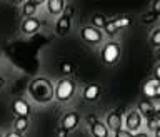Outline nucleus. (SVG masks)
Instances as JSON below:
<instances>
[{
  "label": "nucleus",
  "mask_w": 160,
  "mask_h": 137,
  "mask_svg": "<svg viewBox=\"0 0 160 137\" xmlns=\"http://www.w3.org/2000/svg\"><path fill=\"white\" fill-rule=\"evenodd\" d=\"M28 92H30V95H32L35 100H37V102L47 104V102H50V100L53 99L55 89H53V85H52V82H50L48 79L38 77V79H35V80L30 82Z\"/></svg>",
  "instance_id": "f257e3e1"
},
{
  "label": "nucleus",
  "mask_w": 160,
  "mask_h": 137,
  "mask_svg": "<svg viewBox=\"0 0 160 137\" xmlns=\"http://www.w3.org/2000/svg\"><path fill=\"white\" fill-rule=\"evenodd\" d=\"M75 94V84L70 79H62L55 85V99L60 102H68Z\"/></svg>",
  "instance_id": "f03ea898"
},
{
  "label": "nucleus",
  "mask_w": 160,
  "mask_h": 137,
  "mask_svg": "<svg viewBox=\"0 0 160 137\" xmlns=\"http://www.w3.org/2000/svg\"><path fill=\"white\" fill-rule=\"evenodd\" d=\"M120 57V45L117 42H108L102 49V60L105 64H115Z\"/></svg>",
  "instance_id": "7ed1b4c3"
},
{
  "label": "nucleus",
  "mask_w": 160,
  "mask_h": 137,
  "mask_svg": "<svg viewBox=\"0 0 160 137\" xmlns=\"http://www.w3.org/2000/svg\"><path fill=\"white\" fill-rule=\"evenodd\" d=\"M80 35L87 44H98L102 42V32L95 27H83L80 30Z\"/></svg>",
  "instance_id": "20e7f679"
},
{
  "label": "nucleus",
  "mask_w": 160,
  "mask_h": 137,
  "mask_svg": "<svg viewBox=\"0 0 160 137\" xmlns=\"http://www.w3.org/2000/svg\"><path fill=\"white\" fill-rule=\"evenodd\" d=\"M128 25H130V18L128 17L113 18V20H110V22H107V25H105V32H107L108 35H115L118 32V29L128 27Z\"/></svg>",
  "instance_id": "39448f33"
},
{
  "label": "nucleus",
  "mask_w": 160,
  "mask_h": 137,
  "mask_svg": "<svg viewBox=\"0 0 160 137\" xmlns=\"http://www.w3.org/2000/svg\"><path fill=\"white\" fill-rule=\"evenodd\" d=\"M122 109H117V110H113V112H110L108 114V117H107V127L108 130H113V132H117V130L122 129Z\"/></svg>",
  "instance_id": "423d86ee"
},
{
  "label": "nucleus",
  "mask_w": 160,
  "mask_h": 137,
  "mask_svg": "<svg viewBox=\"0 0 160 137\" xmlns=\"http://www.w3.org/2000/svg\"><path fill=\"white\" fill-rule=\"evenodd\" d=\"M125 125H127V130H130V132H137L140 129V125H142V115H140L138 110L128 112L127 119H125Z\"/></svg>",
  "instance_id": "0eeeda50"
},
{
  "label": "nucleus",
  "mask_w": 160,
  "mask_h": 137,
  "mask_svg": "<svg viewBox=\"0 0 160 137\" xmlns=\"http://www.w3.org/2000/svg\"><path fill=\"white\" fill-rule=\"evenodd\" d=\"M78 125V114L77 112H67L62 117V127L65 130H73L75 127Z\"/></svg>",
  "instance_id": "6e6552de"
},
{
  "label": "nucleus",
  "mask_w": 160,
  "mask_h": 137,
  "mask_svg": "<svg viewBox=\"0 0 160 137\" xmlns=\"http://www.w3.org/2000/svg\"><path fill=\"white\" fill-rule=\"evenodd\" d=\"M158 85H160V82H158V80H155V79L147 80V82L143 84V89H142L145 99L150 100V99L157 97V89H158Z\"/></svg>",
  "instance_id": "1a4fd4ad"
},
{
  "label": "nucleus",
  "mask_w": 160,
  "mask_h": 137,
  "mask_svg": "<svg viewBox=\"0 0 160 137\" xmlns=\"http://www.w3.org/2000/svg\"><path fill=\"white\" fill-rule=\"evenodd\" d=\"M12 107H13V112L17 114V117H28L30 115V105L23 99H17Z\"/></svg>",
  "instance_id": "9d476101"
},
{
  "label": "nucleus",
  "mask_w": 160,
  "mask_h": 137,
  "mask_svg": "<svg viewBox=\"0 0 160 137\" xmlns=\"http://www.w3.org/2000/svg\"><path fill=\"white\" fill-rule=\"evenodd\" d=\"M38 29H40V20L33 18V17L25 18L23 22H22V32H23V34H27V35L35 34Z\"/></svg>",
  "instance_id": "9b49d317"
},
{
  "label": "nucleus",
  "mask_w": 160,
  "mask_h": 137,
  "mask_svg": "<svg viewBox=\"0 0 160 137\" xmlns=\"http://www.w3.org/2000/svg\"><path fill=\"white\" fill-rule=\"evenodd\" d=\"M100 92H102V90H100L98 84H90V85H87V87L83 89V99L88 100V102H93V100L98 99Z\"/></svg>",
  "instance_id": "f8f14e48"
},
{
  "label": "nucleus",
  "mask_w": 160,
  "mask_h": 137,
  "mask_svg": "<svg viewBox=\"0 0 160 137\" xmlns=\"http://www.w3.org/2000/svg\"><path fill=\"white\" fill-rule=\"evenodd\" d=\"M45 7H47L50 15H60L65 10V2L63 0H47Z\"/></svg>",
  "instance_id": "ddd939ff"
},
{
  "label": "nucleus",
  "mask_w": 160,
  "mask_h": 137,
  "mask_svg": "<svg viewBox=\"0 0 160 137\" xmlns=\"http://www.w3.org/2000/svg\"><path fill=\"white\" fill-rule=\"evenodd\" d=\"M70 30V18L65 17V15H62L57 24H55V32H57V35H60V37H65V35L68 34Z\"/></svg>",
  "instance_id": "4468645a"
},
{
  "label": "nucleus",
  "mask_w": 160,
  "mask_h": 137,
  "mask_svg": "<svg viewBox=\"0 0 160 137\" xmlns=\"http://www.w3.org/2000/svg\"><path fill=\"white\" fill-rule=\"evenodd\" d=\"M155 110H157V109L153 107V104L150 102V100H147V99H143V100H140V102H138V112H142V115L145 119L153 117Z\"/></svg>",
  "instance_id": "2eb2a0df"
},
{
  "label": "nucleus",
  "mask_w": 160,
  "mask_h": 137,
  "mask_svg": "<svg viewBox=\"0 0 160 137\" xmlns=\"http://www.w3.org/2000/svg\"><path fill=\"white\" fill-rule=\"evenodd\" d=\"M92 134H93V137H108L107 124H103V122H100V120H98L97 124L92 125Z\"/></svg>",
  "instance_id": "dca6fc26"
},
{
  "label": "nucleus",
  "mask_w": 160,
  "mask_h": 137,
  "mask_svg": "<svg viewBox=\"0 0 160 137\" xmlns=\"http://www.w3.org/2000/svg\"><path fill=\"white\" fill-rule=\"evenodd\" d=\"M13 127H15V132L22 134L28 129V117H17L13 122Z\"/></svg>",
  "instance_id": "f3484780"
},
{
  "label": "nucleus",
  "mask_w": 160,
  "mask_h": 137,
  "mask_svg": "<svg viewBox=\"0 0 160 137\" xmlns=\"http://www.w3.org/2000/svg\"><path fill=\"white\" fill-rule=\"evenodd\" d=\"M35 10H37V2H23L22 5V13L25 18H30L32 15L35 13Z\"/></svg>",
  "instance_id": "a211bd4d"
},
{
  "label": "nucleus",
  "mask_w": 160,
  "mask_h": 137,
  "mask_svg": "<svg viewBox=\"0 0 160 137\" xmlns=\"http://www.w3.org/2000/svg\"><path fill=\"white\" fill-rule=\"evenodd\" d=\"M105 25H107V18L103 17V15H93V18H92V27L95 29H105Z\"/></svg>",
  "instance_id": "6ab92c4d"
},
{
  "label": "nucleus",
  "mask_w": 160,
  "mask_h": 137,
  "mask_svg": "<svg viewBox=\"0 0 160 137\" xmlns=\"http://www.w3.org/2000/svg\"><path fill=\"white\" fill-rule=\"evenodd\" d=\"M58 69H60V72L65 74V75H68V74H72V72H73V65L70 64V62H60Z\"/></svg>",
  "instance_id": "aec40b11"
},
{
  "label": "nucleus",
  "mask_w": 160,
  "mask_h": 137,
  "mask_svg": "<svg viewBox=\"0 0 160 137\" xmlns=\"http://www.w3.org/2000/svg\"><path fill=\"white\" fill-rule=\"evenodd\" d=\"M147 125H148L150 130H153V132H155V130L160 127V120L155 117V115H153V117H148V119H147Z\"/></svg>",
  "instance_id": "412c9836"
},
{
  "label": "nucleus",
  "mask_w": 160,
  "mask_h": 137,
  "mask_svg": "<svg viewBox=\"0 0 160 137\" xmlns=\"http://www.w3.org/2000/svg\"><path fill=\"white\" fill-rule=\"evenodd\" d=\"M150 42H152V45H155V47H160V29H155L152 32V37H150Z\"/></svg>",
  "instance_id": "4be33fe9"
},
{
  "label": "nucleus",
  "mask_w": 160,
  "mask_h": 137,
  "mask_svg": "<svg viewBox=\"0 0 160 137\" xmlns=\"http://www.w3.org/2000/svg\"><path fill=\"white\" fill-rule=\"evenodd\" d=\"M157 18H158V15H155L153 12H148V13H143L142 15V22L143 24H153Z\"/></svg>",
  "instance_id": "5701e85b"
},
{
  "label": "nucleus",
  "mask_w": 160,
  "mask_h": 137,
  "mask_svg": "<svg viewBox=\"0 0 160 137\" xmlns=\"http://www.w3.org/2000/svg\"><path fill=\"white\" fill-rule=\"evenodd\" d=\"M115 137H133V134L130 132V130H127V129H120V130L115 132Z\"/></svg>",
  "instance_id": "b1692460"
},
{
  "label": "nucleus",
  "mask_w": 160,
  "mask_h": 137,
  "mask_svg": "<svg viewBox=\"0 0 160 137\" xmlns=\"http://www.w3.org/2000/svg\"><path fill=\"white\" fill-rule=\"evenodd\" d=\"M150 12H153L155 15H160V0H153L152 2V10Z\"/></svg>",
  "instance_id": "393cba45"
},
{
  "label": "nucleus",
  "mask_w": 160,
  "mask_h": 137,
  "mask_svg": "<svg viewBox=\"0 0 160 137\" xmlns=\"http://www.w3.org/2000/svg\"><path fill=\"white\" fill-rule=\"evenodd\" d=\"M67 134H68V130H65L62 125H60V127L57 129V132H55V135H57V137H67Z\"/></svg>",
  "instance_id": "a878e982"
},
{
  "label": "nucleus",
  "mask_w": 160,
  "mask_h": 137,
  "mask_svg": "<svg viewBox=\"0 0 160 137\" xmlns=\"http://www.w3.org/2000/svg\"><path fill=\"white\" fill-rule=\"evenodd\" d=\"M72 13H73V8L70 7V5H67L65 10H63V15H65V17H68V18H72Z\"/></svg>",
  "instance_id": "bb28decb"
},
{
  "label": "nucleus",
  "mask_w": 160,
  "mask_h": 137,
  "mask_svg": "<svg viewBox=\"0 0 160 137\" xmlns=\"http://www.w3.org/2000/svg\"><path fill=\"white\" fill-rule=\"evenodd\" d=\"M87 122H88L90 125H93V124H97L98 120H97V117H95V115H88V117H87Z\"/></svg>",
  "instance_id": "cd10ccee"
},
{
  "label": "nucleus",
  "mask_w": 160,
  "mask_h": 137,
  "mask_svg": "<svg viewBox=\"0 0 160 137\" xmlns=\"http://www.w3.org/2000/svg\"><path fill=\"white\" fill-rule=\"evenodd\" d=\"M153 74H155V80H158V82H160V64L157 65V67H155Z\"/></svg>",
  "instance_id": "c85d7f7f"
},
{
  "label": "nucleus",
  "mask_w": 160,
  "mask_h": 137,
  "mask_svg": "<svg viewBox=\"0 0 160 137\" xmlns=\"http://www.w3.org/2000/svg\"><path fill=\"white\" fill-rule=\"evenodd\" d=\"M7 137H22V134H18V132H8Z\"/></svg>",
  "instance_id": "c756f323"
},
{
  "label": "nucleus",
  "mask_w": 160,
  "mask_h": 137,
  "mask_svg": "<svg viewBox=\"0 0 160 137\" xmlns=\"http://www.w3.org/2000/svg\"><path fill=\"white\" fill-rule=\"evenodd\" d=\"M133 137H148V134H145V132H138V134H135Z\"/></svg>",
  "instance_id": "7c9ffc66"
},
{
  "label": "nucleus",
  "mask_w": 160,
  "mask_h": 137,
  "mask_svg": "<svg viewBox=\"0 0 160 137\" xmlns=\"http://www.w3.org/2000/svg\"><path fill=\"white\" fill-rule=\"evenodd\" d=\"M155 117H157V119L160 120V109H157V110H155Z\"/></svg>",
  "instance_id": "2f4dec72"
},
{
  "label": "nucleus",
  "mask_w": 160,
  "mask_h": 137,
  "mask_svg": "<svg viewBox=\"0 0 160 137\" xmlns=\"http://www.w3.org/2000/svg\"><path fill=\"white\" fill-rule=\"evenodd\" d=\"M155 55H157V59H158V60H160V47H158V49H157V50H155Z\"/></svg>",
  "instance_id": "473e14b6"
},
{
  "label": "nucleus",
  "mask_w": 160,
  "mask_h": 137,
  "mask_svg": "<svg viewBox=\"0 0 160 137\" xmlns=\"http://www.w3.org/2000/svg\"><path fill=\"white\" fill-rule=\"evenodd\" d=\"M3 85H5V80H3V77H0V89H2Z\"/></svg>",
  "instance_id": "72a5a7b5"
},
{
  "label": "nucleus",
  "mask_w": 160,
  "mask_h": 137,
  "mask_svg": "<svg viewBox=\"0 0 160 137\" xmlns=\"http://www.w3.org/2000/svg\"><path fill=\"white\" fill-rule=\"evenodd\" d=\"M155 137H160V127H158L157 130H155Z\"/></svg>",
  "instance_id": "f704fd0d"
},
{
  "label": "nucleus",
  "mask_w": 160,
  "mask_h": 137,
  "mask_svg": "<svg viewBox=\"0 0 160 137\" xmlns=\"http://www.w3.org/2000/svg\"><path fill=\"white\" fill-rule=\"evenodd\" d=\"M157 97H160V85H158V89H157Z\"/></svg>",
  "instance_id": "c9c22d12"
},
{
  "label": "nucleus",
  "mask_w": 160,
  "mask_h": 137,
  "mask_svg": "<svg viewBox=\"0 0 160 137\" xmlns=\"http://www.w3.org/2000/svg\"><path fill=\"white\" fill-rule=\"evenodd\" d=\"M0 137H2V134H0Z\"/></svg>",
  "instance_id": "e433bc0d"
}]
</instances>
